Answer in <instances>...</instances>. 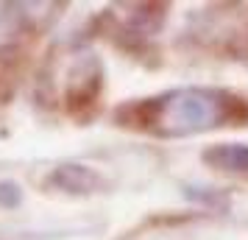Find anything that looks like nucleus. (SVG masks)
Wrapping results in <instances>:
<instances>
[{
    "label": "nucleus",
    "instance_id": "7ed1b4c3",
    "mask_svg": "<svg viewBox=\"0 0 248 240\" xmlns=\"http://www.w3.org/2000/svg\"><path fill=\"white\" fill-rule=\"evenodd\" d=\"M50 184H56L59 190H67V193H95L103 187V176L95 168L67 162V165H59L53 171Z\"/></svg>",
    "mask_w": 248,
    "mask_h": 240
},
{
    "label": "nucleus",
    "instance_id": "f257e3e1",
    "mask_svg": "<svg viewBox=\"0 0 248 240\" xmlns=\"http://www.w3.org/2000/svg\"><path fill=\"white\" fill-rule=\"evenodd\" d=\"M123 126L156 137H192L223 126H248V95L220 87H179L117 109Z\"/></svg>",
    "mask_w": 248,
    "mask_h": 240
},
{
    "label": "nucleus",
    "instance_id": "39448f33",
    "mask_svg": "<svg viewBox=\"0 0 248 240\" xmlns=\"http://www.w3.org/2000/svg\"><path fill=\"white\" fill-rule=\"evenodd\" d=\"M6 6H0V36L3 34H12V28H14V23H12V17L14 14L12 12H3Z\"/></svg>",
    "mask_w": 248,
    "mask_h": 240
},
{
    "label": "nucleus",
    "instance_id": "f03ea898",
    "mask_svg": "<svg viewBox=\"0 0 248 240\" xmlns=\"http://www.w3.org/2000/svg\"><path fill=\"white\" fill-rule=\"evenodd\" d=\"M103 90V64L95 53H78L64 76V103L70 112L92 106Z\"/></svg>",
    "mask_w": 248,
    "mask_h": 240
},
{
    "label": "nucleus",
    "instance_id": "20e7f679",
    "mask_svg": "<svg viewBox=\"0 0 248 240\" xmlns=\"http://www.w3.org/2000/svg\"><path fill=\"white\" fill-rule=\"evenodd\" d=\"M201 160L215 171L248 173V145H243V143H217V145H209L203 151Z\"/></svg>",
    "mask_w": 248,
    "mask_h": 240
}]
</instances>
